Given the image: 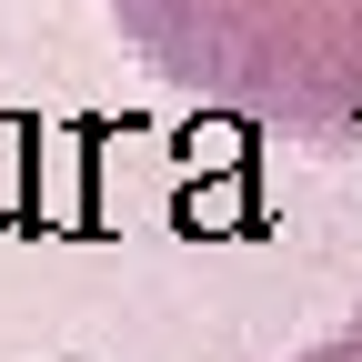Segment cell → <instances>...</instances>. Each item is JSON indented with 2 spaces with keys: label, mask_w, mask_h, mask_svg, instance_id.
<instances>
[{
  "label": "cell",
  "mask_w": 362,
  "mask_h": 362,
  "mask_svg": "<svg viewBox=\"0 0 362 362\" xmlns=\"http://www.w3.org/2000/svg\"><path fill=\"white\" fill-rule=\"evenodd\" d=\"M161 81L221 111L362 131V0H111Z\"/></svg>",
  "instance_id": "1"
}]
</instances>
